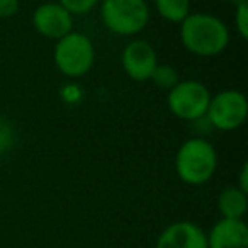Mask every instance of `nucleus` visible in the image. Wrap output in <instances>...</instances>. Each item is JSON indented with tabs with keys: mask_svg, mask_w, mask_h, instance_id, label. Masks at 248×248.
Returning a JSON list of instances; mask_svg holds the SVG:
<instances>
[{
	"mask_svg": "<svg viewBox=\"0 0 248 248\" xmlns=\"http://www.w3.org/2000/svg\"><path fill=\"white\" fill-rule=\"evenodd\" d=\"M180 41L194 56L214 58L230 45V29L217 16L190 12L180 22Z\"/></svg>",
	"mask_w": 248,
	"mask_h": 248,
	"instance_id": "obj_1",
	"label": "nucleus"
},
{
	"mask_svg": "<svg viewBox=\"0 0 248 248\" xmlns=\"http://www.w3.org/2000/svg\"><path fill=\"white\" fill-rule=\"evenodd\" d=\"M217 169V153L206 138L194 136L184 141L175 155L177 177L187 186H204Z\"/></svg>",
	"mask_w": 248,
	"mask_h": 248,
	"instance_id": "obj_2",
	"label": "nucleus"
},
{
	"mask_svg": "<svg viewBox=\"0 0 248 248\" xmlns=\"http://www.w3.org/2000/svg\"><path fill=\"white\" fill-rule=\"evenodd\" d=\"M100 19L107 31L117 36H135L150 22L146 0H100Z\"/></svg>",
	"mask_w": 248,
	"mask_h": 248,
	"instance_id": "obj_3",
	"label": "nucleus"
},
{
	"mask_svg": "<svg viewBox=\"0 0 248 248\" xmlns=\"http://www.w3.org/2000/svg\"><path fill=\"white\" fill-rule=\"evenodd\" d=\"M53 62L62 75L78 78L92 70L95 62V46L89 36L72 31L56 41Z\"/></svg>",
	"mask_w": 248,
	"mask_h": 248,
	"instance_id": "obj_4",
	"label": "nucleus"
},
{
	"mask_svg": "<svg viewBox=\"0 0 248 248\" xmlns=\"http://www.w3.org/2000/svg\"><path fill=\"white\" fill-rule=\"evenodd\" d=\"M211 92L199 80H179L167 93V106L175 117L189 123H197L206 116Z\"/></svg>",
	"mask_w": 248,
	"mask_h": 248,
	"instance_id": "obj_5",
	"label": "nucleus"
},
{
	"mask_svg": "<svg viewBox=\"0 0 248 248\" xmlns=\"http://www.w3.org/2000/svg\"><path fill=\"white\" fill-rule=\"evenodd\" d=\"M206 121L217 131H234L243 126L248 117V100L243 92L234 89L221 90L211 95Z\"/></svg>",
	"mask_w": 248,
	"mask_h": 248,
	"instance_id": "obj_6",
	"label": "nucleus"
},
{
	"mask_svg": "<svg viewBox=\"0 0 248 248\" xmlns=\"http://www.w3.org/2000/svg\"><path fill=\"white\" fill-rule=\"evenodd\" d=\"M121 63L126 75L135 82H146L152 77L153 70L158 65V56L153 48L145 39H133L124 46Z\"/></svg>",
	"mask_w": 248,
	"mask_h": 248,
	"instance_id": "obj_7",
	"label": "nucleus"
},
{
	"mask_svg": "<svg viewBox=\"0 0 248 248\" xmlns=\"http://www.w3.org/2000/svg\"><path fill=\"white\" fill-rule=\"evenodd\" d=\"M32 26L41 36L58 41L73 31V16L68 14L58 2H46L32 12Z\"/></svg>",
	"mask_w": 248,
	"mask_h": 248,
	"instance_id": "obj_8",
	"label": "nucleus"
},
{
	"mask_svg": "<svg viewBox=\"0 0 248 248\" xmlns=\"http://www.w3.org/2000/svg\"><path fill=\"white\" fill-rule=\"evenodd\" d=\"M155 248H207L206 231L192 221H175L158 234Z\"/></svg>",
	"mask_w": 248,
	"mask_h": 248,
	"instance_id": "obj_9",
	"label": "nucleus"
},
{
	"mask_svg": "<svg viewBox=\"0 0 248 248\" xmlns=\"http://www.w3.org/2000/svg\"><path fill=\"white\" fill-rule=\"evenodd\" d=\"M207 248H248V226L243 219H223L213 224Z\"/></svg>",
	"mask_w": 248,
	"mask_h": 248,
	"instance_id": "obj_10",
	"label": "nucleus"
},
{
	"mask_svg": "<svg viewBox=\"0 0 248 248\" xmlns=\"http://www.w3.org/2000/svg\"><path fill=\"white\" fill-rule=\"evenodd\" d=\"M247 209L248 196L236 186L226 187L217 196V211H219L223 219H243Z\"/></svg>",
	"mask_w": 248,
	"mask_h": 248,
	"instance_id": "obj_11",
	"label": "nucleus"
},
{
	"mask_svg": "<svg viewBox=\"0 0 248 248\" xmlns=\"http://www.w3.org/2000/svg\"><path fill=\"white\" fill-rule=\"evenodd\" d=\"M155 9L162 19L180 24L190 14V0H155Z\"/></svg>",
	"mask_w": 248,
	"mask_h": 248,
	"instance_id": "obj_12",
	"label": "nucleus"
},
{
	"mask_svg": "<svg viewBox=\"0 0 248 248\" xmlns=\"http://www.w3.org/2000/svg\"><path fill=\"white\" fill-rule=\"evenodd\" d=\"M150 80H153V83H155L158 89L169 92L170 89H173V87L179 83L180 78H179V72H177L172 65H160L158 63L156 68L153 70Z\"/></svg>",
	"mask_w": 248,
	"mask_h": 248,
	"instance_id": "obj_13",
	"label": "nucleus"
},
{
	"mask_svg": "<svg viewBox=\"0 0 248 248\" xmlns=\"http://www.w3.org/2000/svg\"><path fill=\"white\" fill-rule=\"evenodd\" d=\"M100 0H58V4L72 16H85L99 5Z\"/></svg>",
	"mask_w": 248,
	"mask_h": 248,
	"instance_id": "obj_14",
	"label": "nucleus"
},
{
	"mask_svg": "<svg viewBox=\"0 0 248 248\" xmlns=\"http://www.w3.org/2000/svg\"><path fill=\"white\" fill-rule=\"evenodd\" d=\"M234 29L241 39L248 38V5L247 2L234 5Z\"/></svg>",
	"mask_w": 248,
	"mask_h": 248,
	"instance_id": "obj_15",
	"label": "nucleus"
},
{
	"mask_svg": "<svg viewBox=\"0 0 248 248\" xmlns=\"http://www.w3.org/2000/svg\"><path fill=\"white\" fill-rule=\"evenodd\" d=\"M14 129L5 119H0V156L5 155L14 146Z\"/></svg>",
	"mask_w": 248,
	"mask_h": 248,
	"instance_id": "obj_16",
	"label": "nucleus"
},
{
	"mask_svg": "<svg viewBox=\"0 0 248 248\" xmlns=\"http://www.w3.org/2000/svg\"><path fill=\"white\" fill-rule=\"evenodd\" d=\"M19 11V0H0V19H9Z\"/></svg>",
	"mask_w": 248,
	"mask_h": 248,
	"instance_id": "obj_17",
	"label": "nucleus"
},
{
	"mask_svg": "<svg viewBox=\"0 0 248 248\" xmlns=\"http://www.w3.org/2000/svg\"><path fill=\"white\" fill-rule=\"evenodd\" d=\"M238 189L243 190V192L248 194V165L247 163H243V167H241L240 170V175H238Z\"/></svg>",
	"mask_w": 248,
	"mask_h": 248,
	"instance_id": "obj_18",
	"label": "nucleus"
},
{
	"mask_svg": "<svg viewBox=\"0 0 248 248\" xmlns=\"http://www.w3.org/2000/svg\"><path fill=\"white\" fill-rule=\"evenodd\" d=\"M221 2H224V4H231V5H238V4H241V2H247V0H221Z\"/></svg>",
	"mask_w": 248,
	"mask_h": 248,
	"instance_id": "obj_19",
	"label": "nucleus"
}]
</instances>
